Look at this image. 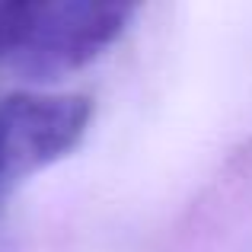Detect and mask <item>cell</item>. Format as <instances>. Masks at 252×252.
<instances>
[{
  "instance_id": "2",
  "label": "cell",
  "mask_w": 252,
  "mask_h": 252,
  "mask_svg": "<svg viewBox=\"0 0 252 252\" xmlns=\"http://www.w3.org/2000/svg\"><path fill=\"white\" fill-rule=\"evenodd\" d=\"M86 96L13 93L0 99V191L48 169L80 147L90 131Z\"/></svg>"
},
{
  "instance_id": "1",
  "label": "cell",
  "mask_w": 252,
  "mask_h": 252,
  "mask_svg": "<svg viewBox=\"0 0 252 252\" xmlns=\"http://www.w3.org/2000/svg\"><path fill=\"white\" fill-rule=\"evenodd\" d=\"M134 6L77 0H3L0 70L26 83H51L99 61L128 29Z\"/></svg>"
}]
</instances>
